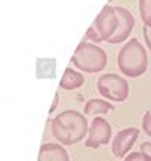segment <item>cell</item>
<instances>
[{
    "instance_id": "cell-1",
    "label": "cell",
    "mask_w": 151,
    "mask_h": 161,
    "mask_svg": "<svg viewBox=\"0 0 151 161\" xmlns=\"http://www.w3.org/2000/svg\"><path fill=\"white\" fill-rule=\"evenodd\" d=\"M54 139L62 145H75L89 132V123L84 113L76 110H64L49 121Z\"/></svg>"
},
{
    "instance_id": "cell-2",
    "label": "cell",
    "mask_w": 151,
    "mask_h": 161,
    "mask_svg": "<svg viewBox=\"0 0 151 161\" xmlns=\"http://www.w3.org/2000/svg\"><path fill=\"white\" fill-rule=\"evenodd\" d=\"M118 67L122 75L137 78L148 69V56L143 45L137 38H131L118 53Z\"/></svg>"
},
{
    "instance_id": "cell-3",
    "label": "cell",
    "mask_w": 151,
    "mask_h": 161,
    "mask_svg": "<svg viewBox=\"0 0 151 161\" xmlns=\"http://www.w3.org/2000/svg\"><path fill=\"white\" fill-rule=\"evenodd\" d=\"M72 64L83 72L96 74V72H100L105 69L107 53L100 47H97V45L89 43L88 40H83L76 47V50L72 56Z\"/></svg>"
},
{
    "instance_id": "cell-4",
    "label": "cell",
    "mask_w": 151,
    "mask_h": 161,
    "mask_svg": "<svg viewBox=\"0 0 151 161\" xmlns=\"http://www.w3.org/2000/svg\"><path fill=\"white\" fill-rule=\"evenodd\" d=\"M97 89L105 99L113 102H124L129 96V83L116 74L100 75L97 80Z\"/></svg>"
},
{
    "instance_id": "cell-5",
    "label": "cell",
    "mask_w": 151,
    "mask_h": 161,
    "mask_svg": "<svg viewBox=\"0 0 151 161\" xmlns=\"http://www.w3.org/2000/svg\"><path fill=\"white\" fill-rule=\"evenodd\" d=\"M112 139V126L103 117H96L89 125L86 147L88 148H99L100 145L110 144Z\"/></svg>"
},
{
    "instance_id": "cell-6",
    "label": "cell",
    "mask_w": 151,
    "mask_h": 161,
    "mask_svg": "<svg viewBox=\"0 0 151 161\" xmlns=\"http://www.w3.org/2000/svg\"><path fill=\"white\" fill-rule=\"evenodd\" d=\"M102 42H107L115 35L116 29H118V16H116V11H115V7H110V5H105L102 8V11L97 14V18L94 19V24H92Z\"/></svg>"
},
{
    "instance_id": "cell-7",
    "label": "cell",
    "mask_w": 151,
    "mask_h": 161,
    "mask_svg": "<svg viewBox=\"0 0 151 161\" xmlns=\"http://www.w3.org/2000/svg\"><path fill=\"white\" fill-rule=\"evenodd\" d=\"M138 139V129L137 128H124L116 132V136L112 141V152L118 158H126L131 152L132 145Z\"/></svg>"
},
{
    "instance_id": "cell-8",
    "label": "cell",
    "mask_w": 151,
    "mask_h": 161,
    "mask_svg": "<svg viewBox=\"0 0 151 161\" xmlns=\"http://www.w3.org/2000/svg\"><path fill=\"white\" fill-rule=\"evenodd\" d=\"M116 16H118V29L115 32V35L108 40V43H121L124 42L129 34H131L132 27H134V16L131 14L127 8L124 7H115Z\"/></svg>"
},
{
    "instance_id": "cell-9",
    "label": "cell",
    "mask_w": 151,
    "mask_h": 161,
    "mask_svg": "<svg viewBox=\"0 0 151 161\" xmlns=\"http://www.w3.org/2000/svg\"><path fill=\"white\" fill-rule=\"evenodd\" d=\"M38 161H70L67 150L60 144H43L38 152Z\"/></svg>"
},
{
    "instance_id": "cell-10",
    "label": "cell",
    "mask_w": 151,
    "mask_h": 161,
    "mask_svg": "<svg viewBox=\"0 0 151 161\" xmlns=\"http://www.w3.org/2000/svg\"><path fill=\"white\" fill-rule=\"evenodd\" d=\"M83 83H84V75H81L80 72H76V70H73V69L67 67L65 70H64L62 78H60L59 88H62V89H76Z\"/></svg>"
},
{
    "instance_id": "cell-11",
    "label": "cell",
    "mask_w": 151,
    "mask_h": 161,
    "mask_svg": "<svg viewBox=\"0 0 151 161\" xmlns=\"http://www.w3.org/2000/svg\"><path fill=\"white\" fill-rule=\"evenodd\" d=\"M110 110H113V105L102 99H89L84 105V115H103Z\"/></svg>"
},
{
    "instance_id": "cell-12",
    "label": "cell",
    "mask_w": 151,
    "mask_h": 161,
    "mask_svg": "<svg viewBox=\"0 0 151 161\" xmlns=\"http://www.w3.org/2000/svg\"><path fill=\"white\" fill-rule=\"evenodd\" d=\"M138 10L143 24L151 27V0H138Z\"/></svg>"
},
{
    "instance_id": "cell-13",
    "label": "cell",
    "mask_w": 151,
    "mask_h": 161,
    "mask_svg": "<svg viewBox=\"0 0 151 161\" xmlns=\"http://www.w3.org/2000/svg\"><path fill=\"white\" fill-rule=\"evenodd\" d=\"M142 128H143L145 134L151 137V112H149V110H146V112L143 113V118H142Z\"/></svg>"
},
{
    "instance_id": "cell-14",
    "label": "cell",
    "mask_w": 151,
    "mask_h": 161,
    "mask_svg": "<svg viewBox=\"0 0 151 161\" xmlns=\"http://www.w3.org/2000/svg\"><path fill=\"white\" fill-rule=\"evenodd\" d=\"M124 161H151V156H148L142 152H132L124 158Z\"/></svg>"
},
{
    "instance_id": "cell-15",
    "label": "cell",
    "mask_w": 151,
    "mask_h": 161,
    "mask_svg": "<svg viewBox=\"0 0 151 161\" xmlns=\"http://www.w3.org/2000/svg\"><path fill=\"white\" fill-rule=\"evenodd\" d=\"M84 40H91V42H96V43L102 42V38H100V35H99V32L94 26H91L88 29V32H86V35H84Z\"/></svg>"
},
{
    "instance_id": "cell-16",
    "label": "cell",
    "mask_w": 151,
    "mask_h": 161,
    "mask_svg": "<svg viewBox=\"0 0 151 161\" xmlns=\"http://www.w3.org/2000/svg\"><path fill=\"white\" fill-rule=\"evenodd\" d=\"M143 37H145V42H146V47H148V50L151 51V27L143 26Z\"/></svg>"
},
{
    "instance_id": "cell-17",
    "label": "cell",
    "mask_w": 151,
    "mask_h": 161,
    "mask_svg": "<svg viewBox=\"0 0 151 161\" xmlns=\"http://www.w3.org/2000/svg\"><path fill=\"white\" fill-rule=\"evenodd\" d=\"M140 152L145 153V155H148V156H151V142H143L140 145Z\"/></svg>"
},
{
    "instance_id": "cell-18",
    "label": "cell",
    "mask_w": 151,
    "mask_h": 161,
    "mask_svg": "<svg viewBox=\"0 0 151 161\" xmlns=\"http://www.w3.org/2000/svg\"><path fill=\"white\" fill-rule=\"evenodd\" d=\"M57 102H59V91H56V94H54V102H53V105H51V108H49V112H51V113L56 110V107H57Z\"/></svg>"
}]
</instances>
